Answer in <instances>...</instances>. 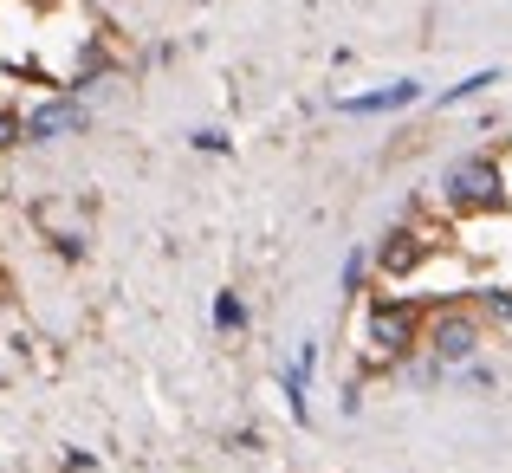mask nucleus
Segmentation results:
<instances>
[{"instance_id": "3", "label": "nucleus", "mask_w": 512, "mask_h": 473, "mask_svg": "<svg viewBox=\"0 0 512 473\" xmlns=\"http://www.w3.org/2000/svg\"><path fill=\"white\" fill-rule=\"evenodd\" d=\"M59 130H78V104H52L26 124V137H59Z\"/></svg>"}, {"instance_id": "4", "label": "nucleus", "mask_w": 512, "mask_h": 473, "mask_svg": "<svg viewBox=\"0 0 512 473\" xmlns=\"http://www.w3.org/2000/svg\"><path fill=\"white\" fill-rule=\"evenodd\" d=\"M409 98H415V85H389V91H370V98H344V111H396Z\"/></svg>"}, {"instance_id": "1", "label": "nucleus", "mask_w": 512, "mask_h": 473, "mask_svg": "<svg viewBox=\"0 0 512 473\" xmlns=\"http://www.w3.org/2000/svg\"><path fill=\"white\" fill-rule=\"evenodd\" d=\"M493 188H500V169H493L487 156H474V162H461V169L448 175V201L461 214H474V208H487L493 201Z\"/></svg>"}, {"instance_id": "2", "label": "nucleus", "mask_w": 512, "mask_h": 473, "mask_svg": "<svg viewBox=\"0 0 512 473\" xmlns=\"http://www.w3.org/2000/svg\"><path fill=\"white\" fill-rule=\"evenodd\" d=\"M467 350H474V324H467V318H448V324L435 331V357H441V363H461Z\"/></svg>"}, {"instance_id": "5", "label": "nucleus", "mask_w": 512, "mask_h": 473, "mask_svg": "<svg viewBox=\"0 0 512 473\" xmlns=\"http://www.w3.org/2000/svg\"><path fill=\"white\" fill-rule=\"evenodd\" d=\"M20 137V124H13V117H0V143H13Z\"/></svg>"}]
</instances>
